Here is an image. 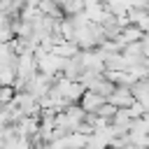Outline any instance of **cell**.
<instances>
[{
    "label": "cell",
    "mask_w": 149,
    "mask_h": 149,
    "mask_svg": "<svg viewBox=\"0 0 149 149\" xmlns=\"http://www.w3.org/2000/svg\"><path fill=\"white\" fill-rule=\"evenodd\" d=\"M102 105H105V95H100V93H95V91H84V93H81V109H84V112H88V109L98 112Z\"/></svg>",
    "instance_id": "6da1fadb"
},
{
    "label": "cell",
    "mask_w": 149,
    "mask_h": 149,
    "mask_svg": "<svg viewBox=\"0 0 149 149\" xmlns=\"http://www.w3.org/2000/svg\"><path fill=\"white\" fill-rule=\"evenodd\" d=\"M109 102L114 105V107H130V102H133V95H130V91L128 88H114L112 91V95H109Z\"/></svg>",
    "instance_id": "7a4b0ae2"
},
{
    "label": "cell",
    "mask_w": 149,
    "mask_h": 149,
    "mask_svg": "<svg viewBox=\"0 0 149 149\" xmlns=\"http://www.w3.org/2000/svg\"><path fill=\"white\" fill-rule=\"evenodd\" d=\"M58 5L68 16H77L84 12V0H58Z\"/></svg>",
    "instance_id": "3957f363"
}]
</instances>
